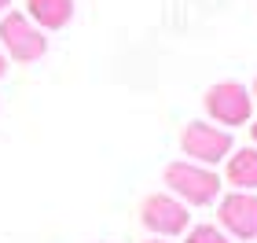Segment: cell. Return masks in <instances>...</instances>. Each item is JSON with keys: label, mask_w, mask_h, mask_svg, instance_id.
I'll use <instances>...</instances> for the list:
<instances>
[{"label": "cell", "mask_w": 257, "mask_h": 243, "mask_svg": "<svg viewBox=\"0 0 257 243\" xmlns=\"http://www.w3.org/2000/svg\"><path fill=\"white\" fill-rule=\"evenodd\" d=\"M250 96H253V103H257V81H253V89H250Z\"/></svg>", "instance_id": "obj_13"}, {"label": "cell", "mask_w": 257, "mask_h": 243, "mask_svg": "<svg viewBox=\"0 0 257 243\" xmlns=\"http://www.w3.org/2000/svg\"><path fill=\"white\" fill-rule=\"evenodd\" d=\"M250 136H253V144H257V122H253V125H250Z\"/></svg>", "instance_id": "obj_12"}, {"label": "cell", "mask_w": 257, "mask_h": 243, "mask_svg": "<svg viewBox=\"0 0 257 243\" xmlns=\"http://www.w3.org/2000/svg\"><path fill=\"white\" fill-rule=\"evenodd\" d=\"M202 107L206 114L213 118L217 125H246L250 114H253V96L246 85H239V81H217V85L206 89L202 96Z\"/></svg>", "instance_id": "obj_3"}, {"label": "cell", "mask_w": 257, "mask_h": 243, "mask_svg": "<svg viewBox=\"0 0 257 243\" xmlns=\"http://www.w3.org/2000/svg\"><path fill=\"white\" fill-rule=\"evenodd\" d=\"M8 66H11V63H8V55H4V48H0V77L8 74Z\"/></svg>", "instance_id": "obj_10"}, {"label": "cell", "mask_w": 257, "mask_h": 243, "mask_svg": "<svg viewBox=\"0 0 257 243\" xmlns=\"http://www.w3.org/2000/svg\"><path fill=\"white\" fill-rule=\"evenodd\" d=\"M140 221H144V228H151L155 236H180V232H188V221H191V214H188V206H184L177 195H169V192H151L144 203H140Z\"/></svg>", "instance_id": "obj_5"}, {"label": "cell", "mask_w": 257, "mask_h": 243, "mask_svg": "<svg viewBox=\"0 0 257 243\" xmlns=\"http://www.w3.org/2000/svg\"><path fill=\"white\" fill-rule=\"evenodd\" d=\"M224 177H228V184L235 192H257V147H239V151H231Z\"/></svg>", "instance_id": "obj_8"}, {"label": "cell", "mask_w": 257, "mask_h": 243, "mask_svg": "<svg viewBox=\"0 0 257 243\" xmlns=\"http://www.w3.org/2000/svg\"><path fill=\"white\" fill-rule=\"evenodd\" d=\"M11 4H15V0H0V15H8V11H11Z\"/></svg>", "instance_id": "obj_11"}, {"label": "cell", "mask_w": 257, "mask_h": 243, "mask_svg": "<svg viewBox=\"0 0 257 243\" xmlns=\"http://www.w3.org/2000/svg\"><path fill=\"white\" fill-rule=\"evenodd\" d=\"M180 151L188 155V162L198 166H217L231 155V133L209 122H188L180 133Z\"/></svg>", "instance_id": "obj_4"}, {"label": "cell", "mask_w": 257, "mask_h": 243, "mask_svg": "<svg viewBox=\"0 0 257 243\" xmlns=\"http://www.w3.org/2000/svg\"><path fill=\"white\" fill-rule=\"evenodd\" d=\"M162 181L169 184V195H177L184 206H209L217 203L220 195V177L209 166H198V162H169L162 170Z\"/></svg>", "instance_id": "obj_1"}, {"label": "cell", "mask_w": 257, "mask_h": 243, "mask_svg": "<svg viewBox=\"0 0 257 243\" xmlns=\"http://www.w3.org/2000/svg\"><path fill=\"white\" fill-rule=\"evenodd\" d=\"M220 228L235 239H257V195L253 192H231L217 206Z\"/></svg>", "instance_id": "obj_6"}, {"label": "cell", "mask_w": 257, "mask_h": 243, "mask_svg": "<svg viewBox=\"0 0 257 243\" xmlns=\"http://www.w3.org/2000/svg\"><path fill=\"white\" fill-rule=\"evenodd\" d=\"M0 48H4L8 63H41L48 55V33L33 26L26 11L11 8L8 15H0Z\"/></svg>", "instance_id": "obj_2"}, {"label": "cell", "mask_w": 257, "mask_h": 243, "mask_svg": "<svg viewBox=\"0 0 257 243\" xmlns=\"http://www.w3.org/2000/svg\"><path fill=\"white\" fill-rule=\"evenodd\" d=\"M184 243H231V236L217 225H195V228H188V239Z\"/></svg>", "instance_id": "obj_9"}, {"label": "cell", "mask_w": 257, "mask_h": 243, "mask_svg": "<svg viewBox=\"0 0 257 243\" xmlns=\"http://www.w3.org/2000/svg\"><path fill=\"white\" fill-rule=\"evenodd\" d=\"M147 243H169V239H162V236H155V239H147Z\"/></svg>", "instance_id": "obj_14"}, {"label": "cell", "mask_w": 257, "mask_h": 243, "mask_svg": "<svg viewBox=\"0 0 257 243\" xmlns=\"http://www.w3.org/2000/svg\"><path fill=\"white\" fill-rule=\"evenodd\" d=\"M77 4L74 0H26V19L44 33H59L74 22Z\"/></svg>", "instance_id": "obj_7"}]
</instances>
